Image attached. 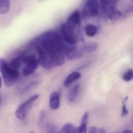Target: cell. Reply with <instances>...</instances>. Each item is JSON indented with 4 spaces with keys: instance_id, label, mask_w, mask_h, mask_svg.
<instances>
[{
    "instance_id": "obj_1",
    "label": "cell",
    "mask_w": 133,
    "mask_h": 133,
    "mask_svg": "<svg viewBox=\"0 0 133 133\" xmlns=\"http://www.w3.org/2000/svg\"><path fill=\"white\" fill-rule=\"evenodd\" d=\"M65 44L59 35L55 32L45 33L42 37L40 45L46 54L53 67L62 66L65 62L63 51Z\"/></svg>"
},
{
    "instance_id": "obj_2",
    "label": "cell",
    "mask_w": 133,
    "mask_h": 133,
    "mask_svg": "<svg viewBox=\"0 0 133 133\" xmlns=\"http://www.w3.org/2000/svg\"><path fill=\"white\" fill-rule=\"evenodd\" d=\"M0 72L2 75L4 83L8 87L14 85L19 79V73L18 70L11 67L4 58H0Z\"/></svg>"
},
{
    "instance_id": "obj_3",
    "label": "cell",
    "mask_w": 133,
    "mask_h": 133,
    "mask_svg": "<svg viewBox=\"0 0 133 133\" xmlns=\"http://www.w3.org/2000/svg\"><path fill=\"white\" fill-rule=\"evenodd\" d=\"M117 2V0H100V8L105 18L114 19L121 16V13L116 11Z\"/></svg>"
},
{
    "instance_id": "obj_4",
    "label": "cell",
    "mask_w": 133,
    "mask_h": 133,
    "mask_svg": "<svg viewBox=\"0 0 133 133\" xmlns=\"http://www.w3.org/2000/svg\"><path fill=\"white\" fill-rule=\"evenodd\" d=\"M39 97L38 95H33L19 105L15 112L16 116L18 119L23 121L26 118L34 103Z\"/></svg>"
},
{
    "instance_id": "obj_5",
    "label": "cell",
    "mask_w": 133,
    "mask_h": 133,
    "mask_svg": "<svg viewBox=\"0 0 133 133\" xmlns=\"http://www.w3.org/2000/svg\"><path fill=\"white\" fill-rule=\"evenodd\" d=\"M100 5L97 0H88L83 8L81 17L84 20L95 17L99 14Z\"/></svg>"
},
{
    "instance_id": "obj_6",
    "label": "cell",
    "mask_w": 133,
    "mask_h": 133,
    "mask_svg": "<svg viewBox=\"0 0 133 133\" xmlns=\"http://www.w3.org/2000/svg\"><path fill=\"white\" fill-rule=\"evenodd\" d=\"M76 30L66 23L62 24L61 32L64 41L69 45L75 46L78 43V38L76 34Z\"/></svg>"
},
{
    "instance_id": "obj_7",
    "label": "cell",
    "mask_w": 133,
    "mask_h": 133,
    "mask_svg": "<svg viewBox=\"0 0 133 133\" xmlns=\"http://www.w3.org/2000/svg\"><path fill=\"white\" fill-rule=\"evenodd\" d=\"M23 63L25 66L23 69L22 74L25 76L33 73L39 65L38 59L33 55L23 56Z\"/></svg>"
},
{
    "instance_id": "obj_8",
    "label": "cell",
    "mask_w": 133,
    "mask_h": 133,
    "mask_svg": "<svg viewBox=\"0 0 133 133\" xmlns=\"http://www.w3.org/2000/svg\"><path fill=\"white\" fill-rule=\"evenodd\" d=\"M65 56L67 60L72 61L82 57L84 53L81 48L74 46H66L64 49Z\"/></svg>"
},
{
    "instance_id": "obj_9",
    "label": "cell",
    "mask_w": 133,
    "mask_h": 133,
    "mask_svg": "<svg viewBox=\"0 0 133 133\" xmlns=\"http://www.w3.org/2000/svg\"><path fill=\"white\" fill-rule=\"evenodd\" d=\"M36 50L38 54L37 59L39 64L46 69L50 70L52 69L53 66L44 51L38 46H37Z\"/></svg>"
},
{
    "instance_id": "obj_10",
    "label": "cell",
    "mask_w": 133,
    "mask_h": 133,
    "mask_svg": "<svg viewBox=\"0 0 133 133\" xmlns=\"http://www.w3.org/2000/svg\"><path fill=\"white\" fill-rule=\"evenodd\" d=\"M81 13L79 11L74 12L69 16L66 23L75 29L78 30L81 23Z\"/></svg>"
},
{
    "instance_id": "obj_11",
    "label": "cell",
    "mask_w": 133,
    "mask_h": 133,
    "mask_svg": "<svg viewBox=\"0 0 133 133\" xmlns=\"http://www.w3.org/2000/svg\"><path fill=\"white\" fill-rule=\"evenodd\" d=\"M61 94L60 92L53 91L50 96L49 105L51 108L57 109L59 108L61 102Z\"/></svg>"
},
{
    "instance_id": "obj_12",
    "label": "cell",
    "mask_w": 133,
    "mask_h": 133,
    "mask_svg": "<svg viewBox=\"0 0 133 133\" xmlns=\"http://www.w3.org/2000/svg\"><path fill=\"white\" fill-rule=\"evenodd\" d=\"M81 74L79 72L75 71L69 74L64 81V85L65 87H69L75 81L79 79Z\"/></svg>"
},
{
    "instance_id": "obj_13",
    "label": "cell",
    "mask_w": 133,
    "mask_h": 133,
    "mask_svg": "<svg viewBox=\"0 0 133 133\" xmlns=\"http://www.w3.org/2000/svg\"><path fill=\"white\" fill-rule=\"evenodd\" d=\"M80 48L84 53H92L98 48V45L95 42H90L83 44Z\"/></svg>"
},
{
    "instance_id": "obj_14",
    "label": "cell",
    "mask_w": 133,
    "mask_h": 133,
    "mask_svg": "<svg viewBox=\"0 0 133 133\" xmlns=\"http://www.w3.org/2000/svg\"><path fill=\"white\" fill-rule=\"evenodd\" d=\"M88 112H86L84 114L81 118L80 125L79 127H77L78 133H86L87 130L88 119Z\"/></svg>"
},
{
    "instance_id": "obj_15",
    "label": "cell",
    "mask_w": 133,
    "mask_h": 133,
    "mask_svg": "<svg viewBox=\"0 0 133 133\" xmlns=\"http://www.w3.org/2000/svg\"><path fill=\"white\" fill-rule=\"evenodd\" d=\"M84 30L86 35L89 37L95 36L98 32L97 27L93 24L86 25L84 27Z\"/></svg>"
},
{
    "instance_id": "obj_16",
    "label": "cell",
    "mask_w": 133,
    "mask_h": 133,
    "mask_svg": "<svg viewBox=\"0 0 133 133\" xmlns=\"http://www.w3.org/2000/svg\"><path fill=\"white\" fill-rule=\"evenodd\" d=\"M23 55L16 57L12 59L10 62L9 65L14 69L18 70L20 68L23 63Z\"/></svg>"
},
{
    "instance_id": "obj_17",
    "label": "cell",
    "mask_w": 133,
    "mask_h": 133,
    "mask_svg": "<svg viewBox=\"0 0 133 133\" xmlns=\"http://www.w3.org/2000/svg\"><path fill=\"white\" fill-rule=\"evenodd\" d=\"M58 133H78L77 127H75L71 123H67L63 126Z\"/></svg>"
},
{
    "instance_id": "obj_18",
    "label": "cell",
    "mask_w": 133,
    "mask_h": 133,
    "mask_svg": "<svg viewBox=\"0 0 133 133\" xmlns=\"http://www.w3.org/2000/svg\"><path fill=\"white\" fill-rule=\"evenodd\" d=\"M10 0H0V15H5L10 9Z\"/></svg>"
},
{
    "instance_id": "obj_19",
    "label": "cell",
    "mask_w": 133,
    "mask_h": 133,
    "mask_svg": "<svg viewBox=\"0 0 133 133\" xmlns=\"http://www.w3.org/2000/svg\"><path fill=\"white\" fill-rule=\"evenodd\" d=\"M79 90V85L76 84L72 88L69 95L68 100L70 102H72L76 100Z\"/></svg>"
},
{
    "instance_id": "obj_20",
    "label": "cell",
    "mask_w": 133,
    "mask_h": 133,
    "mask_svg": "<svg viewBox=\"0 0 133 133\" xmlns=\"http://www.w3.org/2000/svg\"><path fill=\"white\" fill-rule=\"evenodd\" d=\"M123 79L126 82H129L133 80V70L130 69L127 70L123 76Z\"/></svg>"
},
{
    "instance_id": "obj_21",
    "label": "cell",
    "mask_w": 133,
    "mask_h": 133,
    "mask_svg": "<svg viewBox=\"0 0 133 133\" xmlns=\"http://www.w3.org/2000/svg\"><path fill=\"white\" fill-rule=\"evenodd\" d=\"M47 133H58V128L55 125L48 124L46 126Z\"/></svg>"
},
{
    "instance_id": "obj_22",
    "label": "cell",
    "mask_w": 133,
    "mask_h": 133,
    "mask_svg": "<svg viewBox=\"0 0 133 133\" xmlns=\"http://www.w3.org/2000/svg\"><path fill=\"white\" fill-rule=\"evenodd\" d=\"M128 97H126L124 98L123 101V105L122 110V117L127 115L129 113V111H128V109L127 108L126 105V103L127 101L128 100Z\"/></svg>"
},
{
    "instance_id": "obj_23",
    "label": "cell",
    "mask_w": 133,
    "mask_h": 133,
    "mask_svg": "<svg viewBox=\"0 0 133 133\" xmlns=\"http://www.w3.org/2000/svg\"><path fill=\"white\" fill-rule=\"evenodd\" d=\"M45 116H46V112L45 111L43 110H42L41 111L39 115V124H42L44 122L45 119Z\"/></svg>"
},
{
    "instance_id": "obj_24",
    "label": "cell",
    "mask_w": 133,
    "mask_h": 133,
    "mask_svg": "<svg viewBox=\"0 0 133 133\" xmlns=\"http://www.w3.org/2000/svg\"><path fill=\"white\" fill-rule=\"evenodd\" d=\"M97 127L95 126H91L89 129V133H97Z\"/></svg>"
},
{
    "instance_id": "obj_25",
    "label": "cell",
    "mask_w": 133,
    "mask_h": 133,
    "mask_svg": "<svg viewBox=\"0 0 133 133\" xmlns=\"http://www.w3.org/2000/svg\"><path fill=\"white\" fill-rule=\"evenodd\" d=\"M97 133H106V131L104 129L101 128L97 130Z\"/></svg>"
},
{
    "instance_id": "obj_26",
    "label": "cell",
    "mask_w": 133,
    "mask_h": 133,
    "mask_svg": "<svg viewBox=\"0 0 133 133\" xmlns=\"http://www.w3.org/2000/svg\"><path fill=\"white\" fill-rule=\"evenodd\" d=\"M122 133H132L131 130L129 129H126L123 130Z\"/></svg>"
},
{
    "instance_id": "obj_27",
    "label": "cell",
    "mask_w": 133,
    "mask_h": 133,
    "mask_svg": "<svg viewBox=\"0 0 133 133\" xmlns=\"http://www.w3.org/2000/svg\"><path fill=\"white\" fill-rule=\"evenodd\" d=\"M2 85V80L1 77L0 76V88L1 87Z\"/></svg>"
},
{
    "instance_id": "obj_28",
    "label": "cell",
    "mask_w": 133,
    "mask_h": 133,
    "mask_svg": "<svg viewBox=\"0 0 133 133\" xmlns=\"http://www.w3.org/2000/svg\"><path fill=\"white\" fill-rule=\"evenodd\" d=\"M29 133H36L35 132H33V131H32V132H29Z\"/></svg>"
},
{
    "instance_id": "obj_29",
    "label": "cell",
    "mask_w": 133,
    "mask_h": 133,
    "mask_svg": "<svg viewBox=\"0 0 133 133\" xmlns=\"http://www.w3.org/2000/svg\"><path fill=\"white\" fill-rule=\"evenodd\" d=\"M0 102H1V98H0Z\"/></svg>"
},
{
    "instance_id": "obj_30",
    "label": "cell",
    "mask_w": 133,
    "mask_h": 133,
    "mask_svg": "<svg viewBox=\"0 0 133 133\" xmlns=\"http://www.w3.org/2000/svg\"><path fill=\"white\" fill-rule=\"evenodd\" d=\"M132 1L133 2V0H132Z\"/></svg>"
}]
</instances>
